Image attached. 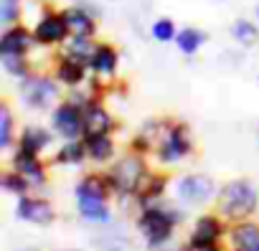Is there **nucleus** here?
I'll return each instance as SVG.
<instances>
[{
    "label": "nucleus",
    "mask_w": 259,
    "mask_h": 251,
    "mask_svg": "<svg viewBox=\"0 0 259 251\" xmlns=\"http://www.w3.org/2000/svg\"><path fill=\"white\" fill-rule=\"evenodd\" d=\"M54 127L69 140L79 137L84 132V112H79V107H74V104L59 107L54 112Z\"/></svg>",
    "instance_id": "obj_4"
},
{
    "label": "nucleus",
    "mask_w": 259,
    "mask_h": 251,
    "mask_svg": "<svg viewBox=\"0 0 259 251\" xmlns=\"http://www.w3.org/2000/svg\"><path fill=\"white\" fill-rule=\"evenodd\" d=\"M224 233V226L219 218H201L193 228V236H191V248H198V246H208V243H216Z\"/></svg>",
    "instance_id": "obj_7"
},
{
    "label": "nucleus",
    "mask_w": 259,
    "mask_h": 251,
    "mask_svg": "<svg viewBox=\"0 0 259 251\" xmlns=\"http://www.w3.org/2000/svg\"><path fill=\"white\" fill-rule=\"evenodd\" d=\"M18 216L33 223H49L54 218V211L46 200H33V198H21L18 203Z\"/></svg>",
    "instance_id": "obj_9"
},
{
    "label": "nucleus",
    "mask_w": 259,
    "mask_h": 251,
    "mask_svg": "<svg viewBox=\"0 0 259 251\" xmlns=\"http://www.w3.org/2000/svg\"><path fill=\"white\" fill-rule=\"evenodd\" d=\"M176 41H178V48L191 56V54L198 51V46L206 41V36H203L201 31H196V28H183V31L176 36Z\"/></svg>",
    "instance_id": "obj_22"
},
{
    "label": "nucleus",
    "mask_w": 259,
    "mask_h": 251,
    "mask_svg": "<svg viewBox=\"0 0 259 251\" xmlns=\"http://www.w3.org/2000/svg\"><path fill=\"white\" fill-rule=\"evenodd\" d=\"M18 8H16V0H6L3 3V13H0V18H3V23H11L16 18Z\"/></svg>",
    "instance_id": "obj_30"
},
{
    "label": "nucleus",
    "mask_w": 259,
    "mask_h": 251,
    "mask_svg": "<svg viewBox=\"0 0 259 251\" xmlns=\"http://www.w3.org/2000/svg\"><path fill=\"white\" fill-rule=\"evenodd\" d=\"M173 223H176V216L168 213L165 208H148L140 216V231L148 236V241L153 246L155 243H163L173 233Z\"/></svg>",
    "instance_id": "obj_2"
},
{
    "label": "nucleus",
    "mask_w": 259,
    "mask_h": 251,
    "mask_svg": "<svg viewBox=\"0 0 259 251\" xmlns=\"http://www.w3.org/2000/svg\"><path fill=\"white\" fill-rule=\"evenodd\" d=\"M109 127H112V119H109V114L102 107L89 104L84 109V132L87 135H107Z\"/></svg>",
    "instance_id": "obj_10"
},
{
    "label": "nucleus",
    "mask_w": 259,
    "mask_h": 251,
    "mask_svg": "<svg viewBox=\"0 0 259 251\" xmlns=\"http://www.w3.org/2000/svg\"><path fill=\"white\" fill-rule=\"evenodd\" d=\"M28 46H31V36H28V31L26 28H11L3 38H0V54H26L28 51Z\"/></svg>",
    "instance_id": "obj_13"
},
{
    "label": "nucleus",
    "mask_w": 259,
    "mask_h": 251,
    "mask_svg": "<svg viewBox=\"0 0 259 251\" xmlns=\"http://www.w3.org/2000/svg\"><path fill=\"white\" fill-rule=\"evenodd\" d=\"M89 66L97 71V74H112L114 66H117V51L112 46H97Z\"/></svg>",
    "instance_id": "obj_15"
},
{
    "label": "nucleus",
    "mask_w": 259,
    "mask_h": 251,
    "mask_svg": "<svg viewBox=\"0 0 259 251\" xmlns=\"http://www.w3.org/2000/svg\"><path fill=\"white\" fill-rule=\"evenodd\" d=\"M81 158H84V147L76 142L61 147V153H59V163H81Z\"/></svg>",
    "instance_id": "obj_26"
},
{
    "label": "nucleus",
    "mask_w": 259,
    "mask_h": 251,
    "mask_svg": "<svg viewBox=\"0 0 259 251\" xmlns=\"http://www.w3.org/2000/svg\"><path fill=\"white\" fill-rule=\"evenodd\" d=\"M16 170H18L21 175L31 178L33 183H41V180H44V170H41L36 155H31V153H23V150H21V153L16 155Z\"/></svg>",
    "instance_id": "obj_17"
},
{
    "label": "nucleus",
    "mask_w": 259,
    "mask_h": 251,
    "mask_svg": "<svg viewBox=\"0 0 259 251\" xmlns=\"http://www.w3.org/2000/svg\"><path fill=\"white\" fill-rule=\"evenodd\" d=\"M236 251H259V226L256 223H241L231 233Z\"/></svg>",
    "instance_id": "obj_12"
},
{
    "label": "nucleus",
    "mask_w": 259,
    "mask_h": 251,
    "mask_svg": "<svg viewBox=\"0 0 259 251\" xmlns=\"http://www.w3.org/2000/svg\"><path fill=\"white\" fill-rule=\"evenodd\" d=\"M188 150H191V145H188L186 130H183V127H173V130L168 132V137H165L163 147H160V160L173 163V160H178V158L188 155Z\"/></svg>",
    "instance_id": "obj_8"
},
{
    "label": "nucleus",
    "mask_w": 259,
    "mask_h": 251,
    "mask_svg": "<svg viewBox=\"0 0 259 251\" xmlns=\"http://www.w3.org/2000/svg\"><path fill=\"white\" fill-rule=\"evenodd\" d=\"M231 33H234V38H236L241 46H251V43H256V38H259L256 28H254L249 21H236L234 28H231Z\"/></svg>",
    "instance_id": "obj_23"
},
{
    "label": "nucleus",
    "mask_w": 259,
    "mask_h": 251,
    "mask_svg": "<svg viewBox=\"0 0 259 251\" xmlns=\"http://www.w3.org/2000/svg\"><path fill=\"white\" fill-rule=\"evenodd\" d=\"M256 208V193L249 183L236 180L221 190V211L229 218H244Z\"/></svg>",
    "instance_id": "obj_1"
},
{
    "label": "nucleus",
    "mask_w": 259,
    "mask_h": 251,
    "mask_svg": "<svg viewBox=\"0 0 259 251\" xmlns=\"http://www.w3.org/2000/svg\"><path fill=\"white\" fill-rule=\"evenodd\" d=\"M69 31H71V28H69L64 13H61V16H46V18L36 26V41H41V43H61Z\"/></svg>",
    "instance_id": "obj_6"
},
{
    "label": "nucleus",
    "mask_w": 259,
    "mask_h": 251,
    "mask_svg": "<svg viewBox=\"0 0 259 251\" xmlns=\"http://www.w3.org/2000/svg\"><path fill=\"white\" fill-rule=\"evenodd\" d=\"M87 153L94 160H109L112 153H114V145L107 135H89L87 137Z\"/></svg>",
    "instance_id": "obj_20"
},
{
    "label": "nucleus",
    "mask_w": 259,
    "mask_h": 251,
    "mask_svg": "<svg viewBox=\"0 0 259 251\" xmlns=\"http://www.w3.org/2000/svg\"><path fill=\"white\" fill-rule=\"evenodd\" d=\"M178 195L188 203H203L213 195V180L206 175H188L178 183Z\"/></svg>",
    "instance_id": "obj_5"
},
{
    "label": "nucleus",
    "mask_w": 259,
    "mask_h": 251,
    "mask_svg": "<svg viewBox=\"0 0 259 251\" xmlns=\"http://www.w3.org/2000/svg\"><path fill=\"white\" fill-rule=\"evenodd\" d=\"M3 64H6V69H8L11 74H23V71H26L21 54H6V56H3Z\"/></svg>",
    "instance_id": "obj_28"
},
{
    "label": "nucleus",
    "mask_w": 259,
    "mask_h": 251,
    "mask_svg": "<svg viewBox=\"0 0 259 251\" xmlns=\"http://www.w3.org/2000/svg\"><path fill=\"white\" fill-rule=\"evenodd\" d=\"M87 38L89 36H76V41L69 46V56L71 59H76V61H92V56H94L97 48H92V43Z\"/></svg>",
    "instance_id": "obj_24"
},
{
    "label": "nucleus",
    "mask_w": 259,
    "mask_h": 251,
    "mask_svg": "<svg viewBox=\"0 0 259 251\" xmlns=\"http://www.w3.org/2000/svg\"><path fill=\"white\" fill-rule=\"evenodd\" d=\"M51 142V135L41 127H28L21 137V150L23 153H31V155H38L46 145Z\"/></svg>",
    "instance_id": "obj_14"
},
{
    "label": "nucleus",
    "mask_w": 259,
    "mask_h": 251,
    "mask_svg": "<svg viewBox=\"0 0 259 251\" xmlns=\"http://www.w3.org/2000/svg\"><path fill=\"white\" fill-rule=\"evenodd\" d=\"M153 36H155L158 41H170V38H176V26H173V21H170V18H160V21H155V26H153Z\"/></svg>",
    "instance_id": "obj_25"
},
{
    "label": "nucleus",
    "mask_w": 259,
    "mask_h": 251,
    "mask_svg": "<svg viewBox=\"0 0 259 251\" xmlns=\"http://www.w3.org/2000/svg\"><path fill=\"white\" fill-rule=\"evenodd\" d=\"M256 18H259V6H256Z\"/></svg>",
    "instance_id": "obj_32"
},
{
    "label": "nucleus",
    "mask_w": 259,
    "mask_h": 251,
    "mask_svg": "<svg viewBox=\"0 0 259 251\" xmlns=\"http://www.w3.org/2000/svg\"><path fill=\"white\" fill-rule=\"evenodd\" d=\"M59 79H61L64 84H69V86L79 84V81L84 79V61H76V59L66 56V59L59 64Z\"/></svg>",
    "instance_id": "obj_19"
},
{
    "label": "nucleus",
    "mask_w": 259,
    "mask_h": 251,
    "mask_svg": "<svg viewBox=\"0 0 259 251\" xmlns=\"http://www.w3.org/2000/svg\"><path fill=\"white\" fill-rule=\"evenodd\" d=\"M56 94L54 84L49 79H28L26 86H23V99L31 104V107H41L44 102H49L51 96Z\"/></svg>",
    "instance_id": "obj_11"
},
{
    "label": "nucleus",
    "mask_w": 259,
    "mask_h": 251,
    "mask_svg": "<svg viewBox=\"0 0 259 251\" xmlns=\"http://www.w3.org/2000/svg\"><path fill=\"white\" fill-rule=\"evenodd\" d=\"M143 175H145V165H143V160L135 158V155H130V158H124V160H119V163L114 165L109 183H112L119 193H133V190L140 188Z\"/></svg>",
    "instance_id": "obj_3"
},
{
    "label": "nucleus",
    "mask_w": 259,
    "mask_h": 251,
    "mask_svg": "<svg viewBox=\"0 0 259 251\" xmlns=\"http://www.w3.org/2000/svg\"><path fill=\"white\" fill-rule=\"evenodd\" d=\"M11 112H8V107H3L0 109V145L3 147H8L11 145Z\"/></svg>",
    "instance_id": "obj_27"
},
{
    "label": "nucleus",
    "mask_w": 259,
    "mask_h": 251,
    "mask_svg": "<svg viewBox=\"0 0 259 251\" xmlns=\"http://www.w3.org/2000/svg\"><path fill=\"white\" fill-rule=\"evenodd\" d=\"M3 185H6L8 190H13V193H23V190H26V180L21 178L18 170H16V175H6V178H3Z\"/></svg>",
    "instance_id": "obj_29"
},
{
    "label": "nucleus",
    "mask_w": 259,
    "mask_h": 251,
    "mask_svg": "<svg viewBox=\"0 0 259 251\" xmlns=\"http://www.w3.org/2000/svg\"><path fill=\"white\" fill-rule=\"evenodd\" d=\"M79 213L89 221H107L109 218L104 200H97V198H79Z\"/></svg>",
    "instance_id": "obj_21"
},
{
    "label": "nucleus",
    "mask_w": 259,
    "mask_h": 251,
    "mask_svg": "<svg viewBox=\"0 0 259 251\" xmlns=\"http://www.w3.org/2000/svg\"><path fill=\"white\" fill-rule=\"evenodd\" d=\"M76 198H97V200H104L107 198V180L97 178V175H89L79 183L76 188Z\"/></svg>",
    "instance_id": "obj_18"
},
{
    "label": "nucleus",
    "mask_w": 259,
    "mask_h": 251,
    "mask_svg": "<svg viewBox=\"0 0 259 251\" xmlns=\"http://www.w3.org/2000/svg\"><path fill=\"white\" fill-rule=\"evenodd\" d=\"M64 18H66L69 28H71L76 36H92V33H94V21H92L81 8H69V11L64 13Z\"/></svg>",
    "instance_id": "obj_16"
},
{
    "label": "nucleus",
    "mask_w": 259,
    "mask_h": 251,
    "mask_svg": "<svg viewBox=\"0 0 259 251\" xmlns=\"http://www.w3.org/2000/svg\"><path fill=\"white\" fill-rule=\"evenodd\" d=\"M193 251H219V246H216V243H208V246H198V248H193Z\"/></svg>",
    "instance_id": "obj_31"
}]
</instances>
